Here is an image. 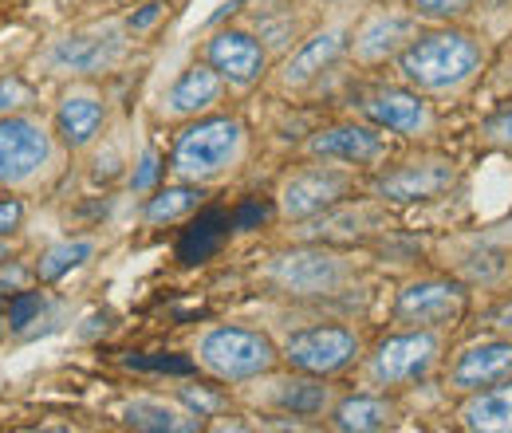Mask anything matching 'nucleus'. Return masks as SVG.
Returning a JSON list of instances; mask_svg holds the SVG:
<instances>
[{
    "label": "nucleus",
    "instance_id": "obj_1",
    "mask_svg": "<svg viewBox=\"0 0 512 433\" xmlns=\"http://www.w3.org/2000/svg\"><path fill=\"white\" fill-rule=\"evenodd\" d=\"M477 60H481V52H477V44L469 36L434 32V36L414 40L402 52L398 67L418 91H446V87H457L461 79H469Z\"/></svg>",
    "mask_w": 512,
    "mask_h": 433
},
{
    "label": "nucleus",
    "instance_id": "obj_2",
    "mask_svg": "<svg viewBox=\"0 0 512 433\" xmlns=\"http://www.w3.org/2000/svg\"><path fill=\"white\" fill-rule=\"evenodd\" d=\"M197 359L205 371H213L225 382H245L272 371L276 347L268 343V335L249 327H217L197 343Z\"/></svg>",
    "mask_w": 512,
    "mask_h": 433
},
{
    "label": "nucleus",
    "instance_id": "obj_3",
    "mask_svg": "<svg viewBox=\"0 0 512 433\" xmlns=\"http://www.w3.org/2000/svg\"><path fill=\"white\" fill-rule=\"evenodd\" d=\"M241 154V123L237 119H205L182 130L174 146V174L186 182H205L229 170Z\"/></svg>",
    "mask_w": 512,
    "mask_h": 433
},
{
    "label": "nucleus",
    "instance_id": "obj_4",
    "mask_svg": "<svg viewBox=\"0 0 512 433\" xmlns=\"http://www.w3.org/2000/svg\"><path fill=\"white\" fill-rule=\"evenodd\" d=\"M48 158H52V138L44 126L16 115L0 119V182L4 186L28 182Z\"/></svg>",
    "mask_w": 512,
    "mask_h": 433
},
{
    "label": "nucleus",
    "instance_id": "obj_5",
    "mask_svg": "<svg viewBox=\"0 0 512 433\" xmlns=\"http://www.w3.org/2000/svg\"><path fill=\"white\" fill-rule=\"evenodd\" d=\"M359 351V339L347 327H312L284 343V359L304 374H335L343 371Z\"/></svg>",
    "mask_w": 512,
    "mask_h": 433
},
{
    "label": "nucleus",
    "instance_id": "obj_6",
    "mask_svg": "<svg viewBox=\"0 0 512 433\" xmlns=\"http://www.w3.org/2000/svg\"><path fill=\"white\" fill-rule=\"evenodd\" d=\"M438 359V339L430 331H410V335H394L379 343L375 359H371V378L379 386H398V382H414L434 367Z\"/></svg>",
    "mask_w": 512,
    "mask_h": 433
},
{
    "label": "nucleus",
    "instance_id": "obj_7",
    "mask_svg": "<svg viewBox=\"0 0 512 433\" xmlns=\"http://www.w3.org/2000/svg\"><path fill=\"white\" fill-rule=\"evenodd\" d=\"M272 280L296 296H323L343 280V264L323 248H300L272 260Z\"/></svg>",
    "mask_w": 512,
    "mask_h": 433
},
{
    "label": "nucleus",
    "instance_id": "obj_8",
    "mask_svg": "<svg viewBox=\"0 0 512 433\" xmlns=\"http://www.w3.org/2000/svg\"><path fill=\"white\" fill-rule=\"evenodd\" d=\"M123 56V36L115 28H95V32H75L56 40V48L48 52V67L56 71H103Z\"/></svg>",
    "mask_w": 512,
    "mask_h": 433
},
{
    "label": "nucleus",
    "instance_id": "obj_9",
    "mask_svg": "<svg viewBox=\"0 0 512 433\" xmlns=\"http://www.w3.org/2000/svg\"><path fill=\"white\" fill-rule=\"evenodd\" d=\"M465 308V292L449 280H422V284H410L402 296H398V319L402 323H422V327H438L457 319Z\"/></svg>",
    "mask_w": 512,
    "mask_h": 433
},
{
    "label": "nucleus",
    "instance_id": "obj_10",
    "mask_svg": "<svg viewBox=\"0 0 512 433\" xmlns=\"http://www.w3.org/2000/svg\"><path fill=\"white\" fill-rule=\"evenodd\" d=\"M343 193H347V178L339 170H323V166L300 170L280 189V209L300 221V217H312V213H320L327 205H335Z\"/></svg>",
    "mask_w": 512,
    "mask_h": 433
},
{
    "label": "nucleus",
    "instance_id": "obj_11",
    "mask_svg": "<svg viewBox=\"0 0 512 433\" xmlns=\"http://www.w3.org/2000/svg\"><path fill=\"white\" fill-rule=\"evenodd\" d=\"M209 63L217 67L221 79H229L237 87H249L264 75V48L249 32H217L209 40Z\"/></svg>",
    "mask_w": 512,
    "mask_h": 433
},
{
    "label": "nucleus",
    "instance_id": "obj_12",
    "mask_svg": "<svg viewBox=\"0 0 512 433\" xmlns=\"http://www.w3.org/2000/svg\"><path fill=\"white\" fill-rule=\"evenodd\" d=\"M453 178H457L453 162H410V166H398L394 174H386L379 182V193L390 201H426V197L446 193Z\"/></svg>",
    "mask_w": 512,
    "mask_h": 433
},
{
    "label": "nucleus",
    "instance_id": "obj_13",
    "mask_svg": "<svg viewBox=\"0 0 512 433\" xmlns=\"http://www.w3.org/2000/svg\"><path fill=\"white\" fill-rule=\"evenodd\" d=\"M505 378H512V343H501V339L469 347L453 367L457 390H485V386L505 382Z\"/></svg>",
    "mask_w": 512,
    "mask_h": 433
},
{
    "label": "nucleus",
    "instance_id": "obj_14",
    "mask_svg": "<svg viewBox=\"0 0 512 433\" xmlns=\"http://www.w3.org/2000/svg\"><path fill=\"white\" fill-rule=\"evenodd\" d=\"M363 111H367V119L375 126L394 130V134H418L426 126V119H430L426 103L418 95H410V91H398V87H386L379 95H371L363 103Z\"/></svg>",
    "mask_w": 512,
    "mask_h": 433
},
{
    "label": "nucleus",
    "instance_id": "obj_15",
    "mask_svg": "<svg viewBox=\"0 0 512 433\" xmlns=\"http://www.w3.org/2000/svg\"><path fill=\"white\" fill-rule=\"evenodd\" d=\"M379 150H383V142H379V134L371 130V126H331V130H323L312 138V154H320V158H335V162H375L379 158Z\"/></svg>",
    "mask_w": 512,
    "mask_h": 433
},
{
    "label": "nucleus",
    "instance_id": "obj_16",
    "mask_svg": "<svg viewBox=\"0 0 512 433\" xmlns=\"http://www.w3.org/2000/svg\"><path fill=\"white\" fill-rule=\"evenodd\" d=\"M461 426H465V430H481V433H509L512 430V378L477 390V398L461 410Z\"/></svg>",
    "mask_w": 512,
    "mask_h": 433
},
{
    "label": "nucleus",
    "instance_id": "obj_17",
    "mask_svg": "<svg viewBox=\"0 0 512 433\" xmlns=\"http://www.w3.org/2000/svg\"><path fill=\"white\" fill-rule=\"evenodd\" d=\"M217 99H221V75H217V67H201V63L190 67V71H182L178 83H174L170 95H166V103H170L174 115L209 111Z\"/></svg>",
    "mask_w": 512,
    "mask_h": 433
},
{
    "label": "nucleus",
    "instance_id": "obj_18",
    "mask_svg": "<svg viewBox=\"0 0 512 433\" xmlns=\"http://www.w3.org/2000/svg\"><path fill=\"white\" fill-rule=\"evenodd\" d=\"M343 44H347V32H343V28H327V32H320L316 40H308L292 60L284 63V83H288V87H300V83L316 79L323 67H331V63L339 60Z\"/></svg>",
    "mask_w": 512,
    "mask_h": 433
},
{
    "label": "nucleus",
    "instance_id": "obj_19",
    "mask_svg": "<svg viewBox=\"0 0 512 433\" xmlns=\"http://www.w3.org/2000/svg\"><path fill=\"white\" fill-rule=\"evenodd\" d=\"M56 126H60V138L71 150H83L103 130V103L95 95H67L64 103H60Z\"/></svg>",
    "mask_w": 512,
    "mask_h": 433
},
{
    "label": "nucleus",
    "instance_id": "obj_20",
    "mask_svg": "<svg viewBox=\"0 0 512 433\" xmlns=\"http://www.w3.org/2000/svg\"><path fill=\"white\" fill-rule=\"evenodd\" d=\"M123 418H127V426H134V430H158V433H190L201 426L197 418L174 410V406H166V402H154V398L130 402L127 410H123Z\"/></svg>",
    "mask_w": 512,
    "mask_h": 433
},
{
    "label": "nucleus",
    "instance_id": "obj_21",
    "mask_svg": "<svg viewBox=\"0 0 512 433\" xmlns=\"http://www.w3.org/2000/svg\"><path fill=\"white\" fill-rule=\"evenodd\" d=\"M410 16H375L363 32H359V44H355V52H359V60H386L394 48H398V40H406L410 36Z\"/></svg>",
    "mask_w": 512,
    "mask_h": 433
},
{
    "label": "nucleus",
    "instance_id": "obj_22",
    "mask_svg": "<svg viewBox=\"0 0 512 433\" xmlns=\"http://www.w3.org/2000/svg\"><path fill=\"white\" fill-rule=\"evenodd\" d=\"M229 217L225 213H201L197 221H193L190 229H186V237H182V245H178V256L186 260V264H197V260H205V256H213L221 241H225V233H229Z\"/></svg>",
    "mask_w": 512,
    "mask_h": 433
},
{
    "label": "nucleus",
    "instance_id": "obj_23",
    "mask_svg": "<svg viewBox=\"0 0 512 433\" xmlns=\"http://www.w3.org/2000/svg\"><path fill=\"white\" fill-rule=\"evenodd\" d=\"M390 418H394V410L386 406L383 398H367V394H359V398H347L339 410H335V426L339 430H386L390 426Z\"/></svg>",
    "mask_w": 512,
    "mask_h": 433
},
{
    "label": "nucleus",
    "instance_id": "obj_24",
    "mask_svg": "<svg viewBox=\"0 0 512 433\" xmlns=\"http://www.w3.org/2000/svg\"><path fill=\"white\" fill-rule=\"evenodd\" d=\"M276 406L288 410V414H300V418H312L327 406V386L320 382H308V378H292V382H280L276 390Z\"/></svg>",
    "mask_w": 512,
    "mask_h": 433
},
{
    "label": "nucleus",
    "instance_id": "obj_25",
    "mask_svg": "<svg viewBox=\"0 0 512 433\" xmlns=\"http://www.w3.org/2000/svg\"><path fill=\"white\" fill-rule=\"evenodd\" d=\"M91 256H95V245H91V241H60V245L48 248V252L40 256V264H36V276H40L44 284H52V280L67 276L71 268L87 264Z\"/></svg>",
    "mask_w": 512,
    "mask_h": 433
},
{
    "label": "nucleus",
    "instance_id": "obj_26",
    "mask_svg": "<svg viewBox=\"0 0 512 433\" xmlns=\"http://www.w3.org/2000/svg\"><path fill=\"white\" fill-rule=\"evenodd\" d=\"M201 189L193 186H174V189H162L158 197H150V205H146V221H154V225H162V221H178V217H186L193 213L197 205H201Z\"/></svg>",
    "mask_w": 512,
    "mask_h": 433
},
{
    "label": "nucleus",
    "instance_id": "obj_27",
    "mask_svg": "<svg viewBox=\"0 0 512 433\" xmlns=\"http://www.w3.org/2000/svg\"><path fill=\"white\" fill-rule=\"evenodd\" d=\"M44 311V296L40 292H12V304H8V327L20 331L32 323V315Z\"/></svg>",
    "mask_w": 512,
    "mask_h": 433
},
{
    "label": "nucleus",
    "instance_id": "obj_28",
    "mask_svg": "<svg viewBox=\"0 0 512 433\" xmlns=\"http://www.w3.org/2000/svg\"><path fill=\"white\" fill-rule=\"evenodd\" d=\"M32 103V87L24 83V79H0V119H8L12 111H20V107H28Z\"/></svg>",
    "mask_w": 512,
    "mask_h": 433
},
{
    "label": "nucleus",
    "instance_id": "obj_29",
    "mask_svg": "<svg viewBox=\"0 0 512 433\" xmlns=\"http://www.w3.org/2000/svg\"><path fill=\"white\" fill-rule=\"evenodd\" d=\"M158 174H162V162H158V154H154V150H146V154L138 158V170H134V178H130V189H134V193L154 189Z\"/></svg>",
    "mask_w": 512,
    "mask_h": 433
},
{
    "label": "nucleus",
    "instance_id": "obj_30",
    "mask_svg": "<svg viewBox=\"0 0 512 433\" xmlns=\"http://www.w3.org/2000/svg\"><path fill=\"white\" fill-rule=\"evenodd\" d=\"M473 0H414V8L430 20H449V16H461Z\"/></svg>",
    "mask_w": 512,
    "mask_h": 433
},
{
    "label": "nucleus",
    "instance_id": "obj_31",
    "mask_svg": "<svg viewBox=\"0 0 512 433\" xmlns=\"http://www.w3.org/2000/svg\"><path fill=\"white\" fill-rule=\"evenodd\" d=\"M20 221H24V205H20L16 197H0V237L16 233Z\"/></svg>",
    "mask_w": 512,
    "mask_h": 433
},
{
    "label": "nucleus",
    "instance_id": "obj_32",
    "mask_svg": "<svg viewBox=\"0 0 512 433\" xmlns=\"http://www.w3.org/2000/svg\"><path fill=\"white\" fill-rule=\"evenodd\" d=\"M182 402L190 406L197 418H209V414L221 410V398H213V394H205V390H182Z\"/></svg>",
    "mask_w": 512,
    "mask_h": 433
},
{
    "label": "nucleus",
    "instance_id": "obj_33",
    "mask_svg": "<svg viewBox=\"0 0 512 433\" xmlns=\"http://www.w3.org/2000/svg\"><path fill=\"white\" fill-rule=\"evenodd\" d=\"M130 367H142V371H174V374H186L193 371V363L190 359H127Z\"/></svg>",
    "mask_w": 512,
    "mask_h": 433
},
{
    "label": "nucleus",
    "instance_id": "obj_34",
    "mask_svg": "<svg viewBox=\"0 0 512 433\" xmlns=\"http://www.w3.org/2000/svg\"><path fill=\"white\" fill-rule=\"evenodd\" d=\"M485 134H489V142H497V146H512V111L497 115L493 123L485 126Z\"/></svg>",
    "mask_w": 512,
    "mask_h": 433
},
{
    "label": "nucleus",
    "instance_id": "obj_35",
    "mask_svg": "<svg viewBox=\"0 0 512 433\" xmlns=\"http://www.w3.org/2000/svg\"><path fill=\"white\" fill-rule=\"evenodd\" d=\"M264 217H268V205H260V201H249V205H245V209L233 217V225H237V229H253V225H260Z\"/></svg>",
    "mask_w": 512,
    "mask_h": 433
},
{
    "label": "nucleus",
    "instance_id": "obj_36",
    "mask_svg": "<svg viewBox=\"0 0 512 433\" xmlns=\"http://www.w3.org/2000/svg\"><path fill=\"white\" fill-rule=\"evenodd\" d=\"M158 16H162V4H146L138 16H130V28H134V32H142V28H150Z\"/></svg>",
    "mask_w": 512,
    "mask_h": 433
},
{
    "label": "nucleus",
    "instance_id": "obj_37",
    "mask_svg": "<svg viewBox=\"0 0 512 433\" xmlns=\"http://www.w3.org/2000/svg\"><path fill=\"white\" fill-rule=\"evenodd\" d=\"M4 296H8V292H4V288H0V335H4V331H8V308H4Z\"/></svg>",
    "mask_w": 512,
    "mask_h": 433
}]
</instances>
